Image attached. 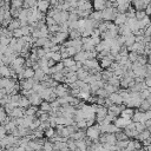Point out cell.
I'll return each instance as SVG.
<instances>
[{
    "label": "cell",
    "instance_id": "7a4b0ae2",
    "mask_svg": "<svg viewBox=\"0 0 151 151\" xmlns=\"http://www.w3.org/2000/svg\"><path fill=\"white\" fill-rule=\"evenodd\" d=\"M100 136V130H99V124L97 125H91L87 127L86 130V137H88L90 139H98Z\"/></svg>",
    "mask_w": 151,
    "mask_h": 151
},
{
    "label": "cell",
    "instance_id": "7dc6e473",
    "mask_svg": "<svg viewBox=\"0 0 151 151\" xmlns=\"http://www.w3.org/2000/svg\"><path fill=\"white\" fill-rule=\"evenodd\" d=\"M150 139H151V134H150Z\"/></svg>",
    "mask_w": 151,
    "mask_h": 151
},
{
    "label": "cell",
    "instance_id": "f6af8a7d",
    "mask_svg": "<svg viewBox=\"0 0 151 151\" xmlns=\"http://www.w3.org/2000/svg\"><path fill=\"white\" fill-rule=\"evenodd\" d=\"M0 1H4V2H11V0H0Z\"/></svg>",
    "mask_w": 151,
    "mask_h": 151
},
{
    "label": "cell",
    "instance_id": "ba28073f",
    "mask_svg": "<svg viewBox=\"0 0 151 151\" xmlns=\"http://www.w3.org/2000/svg\"><path fill=\"white\" fill-rule=\"evenodd\" d=\"M37 7L42 12H47L50 8V0H37Z\"/></svg>",
    "mask_w": 151,
    "mask_h": 151
},
{
    "label": "cell",
    "instance_id": "d4e9b609",
    "mask_svg": "<svg viewBox=\"0 0 151 151\" xmlns=\"http://www.w3.org/2000/svg\"><path fill=\"white\" fill-rule=\"evenodd\" d=\"M22 6H24V0H11V7L20 9Z\"/></svg>",
    "mask_w": 151,
    "mask_h": 151
},
{
    "label": "cell",
    "instance_id": "e575fe53",
    "mask_svg": "<svg viewBox=\"0 0 151 151\" xmlns=\"http://www.w3.org/2000/svg\"><path fill=\"white\" fill-rule=\"evenodd\" d=\"M42 149L44 150H53V143L52 142H44Z\"/></svg>",
    "mask_w": 151,
    "mask_h": 151
},
{
    "label": "cell",
    "instance_id": "b9f144b4",
    "mask_svg": "<svg viewBox=\"0 0 151 151\" xmlns=\"http://www.w3.org/2000/svg\"><path fill=\"white\" fill-rule=\"evenodd\" d=\"M144 81H145L146 86L151 88V78H145V79H144Z\"/></svg>",
    "mask_w": 151,
    "mask_h": 151
},
{
    "label": "cell",
    "instance_id": "ab89813d",
    "mask_svg": "<svg viewBox=\"0 0 151 151\" xmlns=\"http://www.w3.org/2000/svg\"><path fill=\"white\" fill-rule=\"evenodd\" d=\"M114 2L117 5H120V4H131V0H114Z\"/></svg>",
    "mask_w": 151,
    "mask_h": 151
},
{
    "label": "cell",
    "instance_id": "74e56055",
    "mask_svg": "<svg viewBox=\"0 0 151 151\" xmlns=\"http://www.w3.org/2000/svg\"><path fill=\"white\" fill-rule=\"evenodd\" d=\"M144 35H151V24H149L147 26H145L144 28Z\"/></svg>",
    "mask_w": 151,
    "mask_h": 151
},
{
    "label": "cell",
    "instance_id": "f1b7e54d",
    "mask_svg": "<svg viewBox=\"0 0 151 151\" xmlns=\"http://www.w3.org/2000/svg\"><path fill=\"white\" fill-rule=\"evenodd\" d=\"M44 133L46 134V137H47V138H51L52 136H54V134H55V130H54V127L50 126L48 129H46V130L44 131Z\"/></svg>",
    "mask_w": 151,
    "mask_h": 151
},
{
    "label": "cell",
    "instance_id": "6da1fadb",
    "mask_svg": "<svg viewBox=\"0 0 151 151\" xmlns=\"http://www.w3.org/2000/svg\"><path fill=\"white\" fill-rule=\"evenodd\" d=\"M117 14H118V11L113 6L105 7L104 9H101V17H103V20H105V21H113Z\"/></svg>",
    "mask_w": 151,
    "mask_h": 151
},
{
    "label": "cell",
    "instance_id": "60d3db41",
    "mask_svg": "<svg viewBox=\"0 0 151 151\" xmlns=\"http://www.w3.org/2000/svg\"><path fill=\"white\" fill-rule=\"evenodd\" d=\"M6 136V127L5 126H0V138Z\"/></svg>",
    "mask_w": 151,
    "mask_h": 151
},
{
    "label": "cell",
    "instance_id": "9c48e42d",
    "mask_svg": "<svg viewBox=\"0 0 151 151\" xmlns=\"http://www.w3.org/2000/svg\"><path fill=\"white\" fill-rule=\"evenodd\" d=\"M109 98L112 100L113 104H117V105H120L123 104V97L118 93V92H113V93H110L109 94Z\"/></svg>",
    "mask_w": 151,
    "mask_h": 151
},
{
    "label": "cell",
    "instance_id": "603a6c76",
    "mask_svg": "<svg viewBox=\"0 0 151 151\" xmlns=\"http://www.w3.org/2000/svg\"><path fill=\"white\" fill-rule=\"evenodd\" d=\"M63 64H64L65 67H71L72 65L76 64V60L73 59V57H67V58L63 59Z\"/></svg>",
    "mask_w": 151,
    "mask_h": 151
},
{
    "label": "cell",
    "instance_id": "8d00e7d4",
    "mask_svg": "<svg viewBox=\"0 0 151 151\" xmlns=\"http://www.w3.org/2000/svg\"><path fill=\"white\" fill-rule=\"evenodd\" d=\"M6 120V111L4 107H0V123Z\"/></svg>",
    "mask_w": 151,
    "mask_h": 151
},
{
    "label": "cell",
    "instance_id": "30bf717a",
    "mask_svg": "<svg viewBox=\"0 0 151 151\" xmlns=\"http://www.w3.org/2000/svg\"><path fill=\"white\" fill-rule=\"evenodd\" d=\"M126 19H127V17H126V14L125 13H118L117 15H116V18H114V24L117 25V26H119V25H122V24H125L126 22Z\"/></svg>",
    "mask_w": 151,
    "mask_h": 151
},
{
    "label": "cell",
    "instance_id": "ffe728a7",
    "mask_svg": "<svg viewBox=\"0 0 151 151\" xmlns=\"http://www.w3.org/2000/svg\"><path fill=\"white\" fill-rule=\"evenodd\" d=\"M19 27H20V20H19V19L11 20L9 24H8V29H9V31H13V29L19 28Z\"/></svg>",
    "mask_w": 151,
    "mask_h": 151
},
{
    "label": "cell",
    "instance_id": "836d02e7",
    "mask_svg": "<svg viewBox=\"0 0 151 151\" xmlns=\"http://www.w3.org/2000/svg\"><path fill=\"white\" fill-rule=\"evenodd\" d=\"M125 150H127V151H131V150H136V147H134V140L133 139H129V143H127V145H126V147H125Z\"/></svg>",
    "mask_w": 151,
    "mask_h": 151
},
{
    "label": "cell",
    "instance_id": "cb8c5ba5",
    "mask_svg": "<svg viewBox=\"0 0 151 151\" xmlns=\"http://www.w3.org/2000/svg\"><path fill=\"white\" fill-rule=\"evenodd\" d=\"M39 106H40V110H42V111H45V112L51 111V103L47 101V100H42Z\"/></svg>",
    "mask_w": 151,
    "mask_h": 151
},
{
    "label": "cell",
    "instance_id": "9a60e30c",
    "mask_svg": "<svg viewBox=\"0 0 151 151\" xmlns=\"http://www.w3.org/2000/svg\"><path fill=\"white\" fill-rule=\"evenodd\" d=\"M112 61H113V60L109 59V58L105 55V57H103V58L100 59V64H99V65H100V67H101V68H109Z\"/></svg>",
    "mask_w": 151,
    "mask_h": 151
},
{
    "label": "cell",
    "instance_id": "52a82bcc",
    "mask_svg": "<svg viewBox=\"0 0 151 151\" xmlns=\"http://www.w3.org/2000/svg\"><path fill=\"white\" fill-rule=\"evenodd\" d=\"M132 122V119H130V118H123V117H119V118H117L116 120H114V124L119 127V129H124L127 124H130Z\"/></svg>",
    "mask_w": 151,
    "mask_h": 151
},
{
    "label": "cell",
    "instance_id": "44dd1931",
    "mask_svg": "<svg viewBox=\"0 0 151 151\" xmlns=\"http://www.w3.org/2000/svg\"><path fill=\"white\" fill-rule=\"evenodd\" d=\"M68 35H70L71 39H78V38L81 37V32H80L79 29H77V28L70 29V31H68Z\"/></svg>",
    "mask_w": 151,
    "mask_h": 151
},
{
    "label": "cell",
    "instance_id": "277c9868",
    "mask_svg": "<svg viewBox=\"0 0 151 151\" xmlns=\"http://www.w3.org/2000/svg\"><path fill=\"white\" fill-rule=\"evenodd\" d=\"M25 58H22V57H15L14 59H13V61L11 63V65H12V67H13V70L17 72V71H19L20 68H22V66H24V64H25Z\"/></svg>",
    "mask_w": 151,
    "mask_h": 151
},
{
    "label": "cell",
    "instance_id": "2e32d148",
    "mask_svg": "<svg viewBox=\"0 0 151 151\" xmlns=\"http://www.w3.org/2000/svg\"><path fill=\"white\" fill-rule=\"evenodd\" d=\"M133 42H136V35L133 33H130V34L125 35V44H124L125 46H130Z\"/></svg>",
    "mask_w": 151,
    "mask_h": 151
},
{
    "label": "cell",
    "instance_id": "7402d4cb",
    "mask_svg": "<svg viewBox=\"0 0 151 151\" xmlns=\"http://www.w3.org/2000/svg\"><path fill=\"white\" fill-rule=\"evenodd\" d=\"M34 77V68L33 67H26L24 70V78H33Z\"/></svg>",
    "mask_w": 151,
    "mask_h": 151
},
{
    "label": "cell",
    "instance_id": "5bb4252c",
    "mask_svg": "<svg viewBox=\"0 0 151 151\" xmlns=\"http://www.w3.org/2000/svg\"><path fill=\"white\" fill-rule=\"evenodd\" d=\"M90 19L92 20H97V21H101L103 20V17H101V11H94V12H91L90 15H88Z\"/></svg>",
    "mask_w": 151,
    "mask_h": 151
},
{
    "label": "cell",
    "instance_id": "8fae6325",
    "mask_svg": "<svg viewBox=\"0 0 151 151\" xmlns=\"http://www.w3.org/2000/svg\"><path fill=\"white\" fill-rule=\"evenodd\" d=\"M133 112H134V110H133L132 107H127V106H126L124 110H122V112H120V117H123V118H130V119H131Z\"/></svg>",
    "mask_w": 151,
    "mask_h": 151
},
{
    "label": "cell",
    "instance_id": "4dcf8cb0",
    "mask_svg": "<svg viewBox=\"0 0 151 151\" xmlns=\"http://www.w3.org/2000/svg\"><path fill=\"white\" fill-rule=\"evenodd\" d=\"M76 125L78 129H87V124H86V119H81L79 122H76Z\"/></svg>",
    "mask_w": 151,
    "mask_h": 151
},
{
    "label": "cell",
    "instance_id": "484cf974",
    "mask_svg": "<svg viewBox=\"0 0 151 151\" xmlns=\"http://www.w3.org/2000/svg\"><path fill=\"white\" fill-rule=\"evenodd\" d=\"M134 129L138 131V132H142L143 130L146 129V125L144 122H134Z\"/></svg>",
    "mask_w": 151,
    "mask_h": 151
},
{
    "label": "cell",
    "instance_id": "8992f818",
    "mask_svg": "<svg viewBox=\"0 0 151 151\" xmlns=\"http://www.w3.org/2000/svg\"><path fill=\"white\" fill-rule=\"evenodd\" d=\"M8 114L12 116V117H14V118L24 117V116H25V109H22V107H20V106H15V107H13V110H12Z\"/></svg>",
    "mask_w": 151,
    "mask_h": 151
},
{
    "label": "cell",
    "instance_id": "f35d334b",
    "mask_svg": "<svg viewBox=\"0 0 151 151\" xmlns=\"http://www.w3.org/2000/svg\"><path fill=\"white\" fill-rule=\"evenodd\" d=\"M144 11H145V13H146L147 15H150V17H151V1L146 5V7H145V9H144Z\"/></svg>",
    "mask_w": 151,
    "mask_h": 151
},
{
    "label": "cell",
    "instance_id": "3957f363",
    "mask_svg": "<svg viewBox=\"0 0 151 151\" xmlns=\"http://www.w3.org/2000/svg\"><path fill=\"white\" fill-rule=\"evenodd\" d=\"M53 92L55 93L57 97H63V96H66L68 94V88H67V85H64V84H59L53 88Z\"/></svg>",
    "mask_w": 151,
    "mask_h": 151
},
{
    "label": "cell",
    "instance_id": "83f0119b",
    "mask_svg": "<svg viewBox=\"0 0 151 151\" xmlns=\"http://www.w3.org/2000/svg\"><path fill=\"white\" fill-rule=\"evenodd\" d=\"M127 58H129V60H130L131 63H134V61H137V58H138V53H137V52H134V51H131V52H129V54H127Z\"/></svg>",
    "mask_w": 151,
    "mask_h": 151
},
{
    "label": "cell",
    "instance_id": "7bdbcfd3",
    "mask_svg": "<svg viewBox=\"0 0 151 151\" xmlns=\"http://www.w3.org/2000/svg\"><path fill=\"white\" fill-rule=\"evenodd\" d=\"M54 64H55V61H54L53 59H48V60H47V65H48L50 67H51V66H53Z\"/></svg>",
    "mask_w": 151,
    "mask_h": 151
},
{
    "label": "cell",
    "instance_id": "1f68e13d",
    "mask_svg": "<svg viewBox=\"0 0 151 151\" xmlns=\"http://www.w3.org/2000/svg\"><path fill=\"white\" fill-rule=\"evenodd\" d=\"M12 35H13L14 38H20V37H22L24 34H22L21 27H19V28H15V29H13V32H12Z\"/></svg>",
    "mask_w": 151,
    "mask_h": 151
},
{
    "label": "cell",
    "instance_id": "5b68a950",
    "mask_svg": "<svg viewBox=\"0 0 151 151\" xmlns=\"http://www.w3.org/2000/svg\"><path fill=\"white\" fill-rule=\"evenodd\" d=\"M73 59L76 60V61H85L86 59H88V53H87V51H84V50H81V51H79V52H77L74 55H73Z\"/></svg>",
    "mask_w": 151,
    "mask_h": 151
},
{
    "label": "cell",
    "instance_id": "ac0fdd59",
    "mask_svg": "<svg viewBox=\"0 0 151 151\" xmlns=\"http://www.w3.org/2000/svg\"><path fill=\"white\" fill-rule=\"evenodd\" d=\"M150 107H151V104H150L146 99H143L142 103H140V105H139L137 109H138L139 111H143V112H144V111H146V110H150Z\"/></svg>",
    "mask_w": 151,
    "mask_h": 151
},
{
    "label": "cell",
    "instance_id": "7c38bea8",
    "mask_svg": "<svg viewBox=\"0 0 151 151\" xmlns=\"http://www.w3.org/2000/svg\"><path fill=\"white\" fill-rule=\"evenodd\" d=\"M29 105H31V103H29L28 98H27L26 96H24V97H21V96H20V99H19V103H18V106H20V107H22V109H25V110H26Z\"/></svg>",
    "mask_w": 151,
    "mask_h": 151
},
{
    "label": "cell",
    "instance_id": "4316f807",
    "mask_svg": "<svg viewBox=\"0 0 151 151\" xmlns=\"http://www.w3.org/2000/svg\"><path fill=\"white\" fill-rule=\"evenodd\" d=\"M145 15H146V13H145V11H144V9H137V11L134 12V17H136V19H137V20L143 19Z\"/></svg>",
    "mask_w": 151,
    "mask_h": 151
},
{
    "label": "cell",
    "instance_id": "bcb514c9",
    "mask_svg": "<svg viewBox=\"0 0 151 151\" xmlns=\"http://www.w3.org/2000/svg\"><path fill=\"white\" fill-rule=\"evenodd\" d=\"M59 1H60V2H63V1H64V0H59Z\"/></svg>",
    "mask_w": 151,
    "mask_h": 151
},
{
    "label": "cell",
    "instance_id": "d590c367",
    "mask_svg": "<svg viewBox=\"0 0 151 151\" xmlns=\"http://www.w3.org/2000/svg\"><path fill=\"white\" fill-rule=\"evenodd\" d=\"M45 24H46L47 26H50V25H54V24H57V22H55V20H54L52 17H48V15H47V17L45 18Z\"/></svg>",
    "mask_w": 151,
    "mask_h": 151
},
{
    "label": "cell",
    "instance_id": "f546056e",
    "mask_svg": "<svg viewBox=\"0 0 151 151\" xmlns=\"http://www.w3.org/2000/svg\"><path fill=\"white\" fill-rule=\"evenodd\" d=\"M51 59H53L55 63H58V61H61L63 59H61V54H60V52L59 51H57V52H52V57H51Z\"/></svg>",
    "mask_w": 151,
    "mask_h": 151
},
{
    "label": "cell",
    "instance_id": "d6986e66",
    "mask_svg": "<svg viewBox=\"0 0 151 151\" xmlns=\"http://www.w3.org/2000/svg\"><path fill=\"white\" fill-rule=\"evenodd\" d=\"M48 40V37H40L38 39H35L34 41V46H38V47H42Z\"/></svg>",
    "mask_w": 151,
    "mask_h": 151
},
{
    "label": "cell",
    "instance_id": "d6a6232c",
    "mask_svg": "<svg viewBox=\"0 0 151 151\" xmlns=\"http://www.w3.org/2000/svg\"><path fill=\"white\" fill-rule=\"evenodd\" d=\"M45 50L42 48V47H38V48H35V54H37V57H38V59H40V58H42L44 55H45Z\"/></svg>",
    "mask_w": 151,
    "mask_h": 151
},
{
    "label": "cell",
    "instance_id": "ee69618b",
    "mask_svg": "<svg viewBox=\"0 0 151 151\" xmlns=\"http://www.w3.org/2000/svg\"><path fill=\"white\" fill-rule=\"evenodd\" d=\"M145 99H146V100H147V101H149V103L151 104V91H150V93H149V96H147V97H146Z\"/></svg>",
    "mask_w": 151,
    "mask_h": 151
},
{
    "label": "cell",
    "instance_id": "4fadbf2b",
    "mask_svg": "<svg viewBox=\"0 0 151 151\" xmlns=\"http://www.w3.org/2000/svg\"><path fill=\"white\" fill-rule=\"evenodd\" d=\"M74 142H76V145H77V147H78L79 150H83V151L87 150V144H86V142H85V138L76 139Z\"/></svg>",
    "mask_w": 151,
    "mask_h": 151
},
{
    "label": "cell",
    "instance_id": "e0dca14e",
    "mask_svg": "<svg viewBox=\"0 0 151 151\" xmlns=\"http://www.w3.org/2000/svg\"><path fill=\"white\" fill-rule=\"evenodd\" d=\"M104 88H105V90L107 91V93L110 94V93H113V92H118L119 86H114V85H111V84H109V83H105Z\"/></svg>",
    "mask_w": 151,
    "mask_h": 151
}]
</instances>
